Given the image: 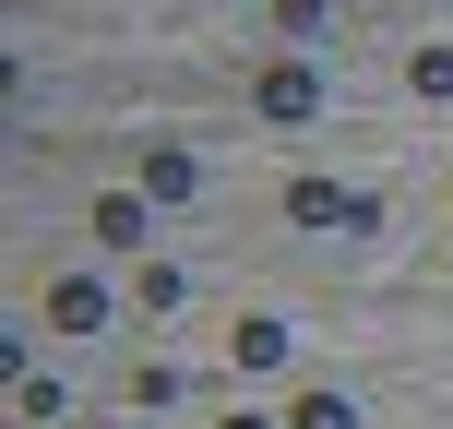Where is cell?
Returning a JSON list of instances; mask_svg holds the SVG:
<instances>
[{
    "label": "cell",
    "mask_w": 453,
    "mask_h": 429,
    "mask_svg": "<svg viewBox=\"0 0 453 429\" xmlns=\"http://www.w3.org/2000/svg\"><path fill=\"white\" fill-rule=\"evenodd\" d=\"M287 429H358V406H346V394H298Z\"/></svg>",
    "instance_id": "9"
},
{
    "label": "cell",
    "mask_w": 453,
    "mask_h": 429,
    "mask_svg": "<svg viewBox=\"0 0 453 429\" xmlns=\"http://www.w3.org/2000/svg\"><path fill=\"white\" fill-rule=\"evenodd\" d=\"M287 215H298V226H358V239L382 226V203H370V191H334V180H298Z\"/></svg>",
    "instance_id": "1"
},
{
    "label": "cell",
    "mask_w": 453,
    "mask_h": 429,
    "mask_svg": "<svg viewBox=\"0 0 453 429\" xmlns=\"http://www.w3.org/2000/svg\"><path fill=\"white\" fill-rule=\"evenodd\" d=\"M226 358H239L250 382H263V370H287V358H298V334H287V322H274V310H250L239 334H226Z\"/></svg>",
    "instance_id": "4"
},
{
    "label": "cell",
    "mask_w": 453,
    "mask_h": 429,
    "mask_svg": "<svg viewBox=\"0 0 453 429\" xmlns=\"http://www.w3.org/2000/svg\"><path fill=\"white\" fill-rule=\"evenodd\" d=\"M215 429H274V418H215Z\"/></svg>",
    "instance_id": "12"
},
{
    "label": "cell",
    "mask_w": 453,
    "mask_h": 429,
    "mask_svg": "<svg viewBox=\"0 0 453 429\" xmlns=\"http://www.w3.org/2000/svg\"><path fill=\"white\" fill-rule=\"evenodd\" d=\"M96 250H143V226H156V203H143V191H96Z\"/></svg>",
    "instance_id": "5"
},
{
    "label": "cell",
    "mask_w": 453,
    "mask_h": 429,
    "mask_svg": "<svg viewBox=\"0 0 453 429\" xmlns=\"http://www.w3.org/2000/svg\"><path fill=\"white\" fill-rule=\"evenodd\" d=\"M48 334H108V287L96 274H60L48 287Z\"/></svg>",
    "instance_id": "3"
},
{
    "label": "cell",
    "mask_w": 453,
    "mask_h": 429,
    "mask_svg": "<svg viewBox=\"0 0 453 429\" xmlns=\"http://www.w3.org/2000/svg\"><path fill=\"white\" fill-rule=\"evenodd\" d=\"M132 406H180V358H143L132 370Z\"/></svg>",
    "instance_id": "10"
},
{
    "label": "cell",
    "mask_w": 453,
    "mask_h": 429,
    "mask_svg": "<svg viewBox=\"0 0 453 429\" xmlns=\"http://www.w3.org/2000/svg\"><path fill=\"white\" fill-rule=\"evenodd\" d=\"M322 24H334L322 0H274V36H322Z\"/></svg>",
    "instance_id": "11"
},
{
    "label": "cell",
    "mask_w": 453,
    "mask_h": 429,
    "mask_svg": "<svg viewBox=\"0 0 453 429\" xmlns=\"http://www.w3.org/2000/svg\"><path fill=\"white\" fill-rule=\"evenodd\" d=\"M132 298H143V310H156V322H180L191 274H180V263H132Z\"/></svg>",
    "instance_id": "7"
},
{
    "label": "cell",
    "mask_w": 453,
    "mask_h": 429,
    "mask_svg": "<svg viewBox=\"0 0 453 429\" xmlns=\"http://www.w3.org/2000/svg\"><path fill=\"white\" fill-rule=\"evenodd\" d=\"M250 108H263V119H311V108H322V72H311V60H263Z\"/></svg>",
    "instance_id": "2"
},
{
    "label": "cell",
    "mask_w": 453,
    "mask_h": 429,
    "mask_svg": "<svg viewBox=\"0 0 453 429\" xmlns=\"http://www.w3.org/2000/svg\"><path fill=\"white\" fill-rule=\"evenodd\" d=\"M191 191H203V167L180 143H143V203H191Z\"/></svg>",
    "instance_id": "6"
},
{
    "label": "cell",
    "mask_w": 453,
    "mask_h": 429,
    "mask_svg": "<svg viewBox=\"0 0 453 429\" xmlns=\"http://www.w3.org/2000/svg\"><path fill=\"white\" fill-rule=\"evenodd\" d=\"M406 96H430V108H453V48H418V60H406Z\"/></svg>",
    "instance_id": "8"
}]
</instances>
